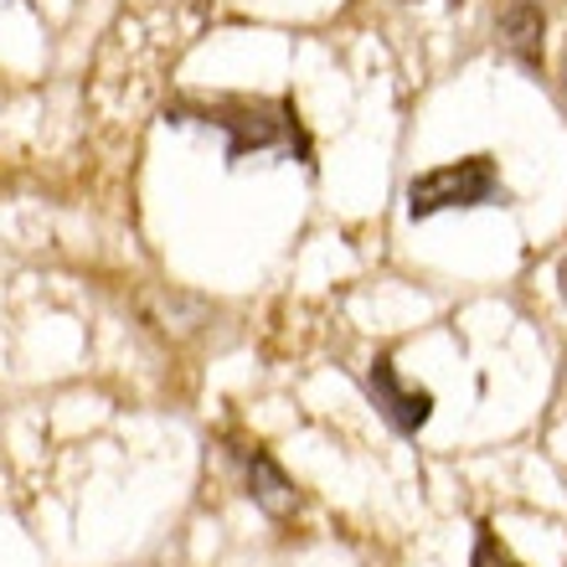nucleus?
Returning a JSON list of instances; mask_svg holds the SVG:
<instances>
[{
	"label": "nucleus",
	"mask_w": 567,
	"mask_h": 567,
	"mask_svg": "<svg viewBox=\"0 0 567 567\" xmlns=\"http://www.w3.org/2000/svg\"><path fill=\"white\" fill-rule=\"evenodd\" d=\"M495 186H501V176H495L491 155H470V161L423 171L408 186V212L413 217H433V212H449V207H480V202L495 196Z\"/></svg>",
	"instance_id": "1"
},
{
	"label": "nucleus",
	"mask_w": 567,
	"mask_h": 567,
	"mask_svg": "<svg viewBox=\"0 0 567 567\" xmlns=\"http://www.w3.org/2000/svg\"><path fill=\"white\" fill-rule=\"evenodd\" d=\"M238 460H243V470H248V495H254L258 506L269 511L274 522H284V516H295V506H299L295 480H289V475L279 470V464L269 460V449H258V444H238Z\"/></svg>",
	"instance_id": "2"
},
{
	"label": "nucleus",
	"mask_w": 567,
	"mask_h": 567,
	"mask_svg": "<svg viewBox=\"0 0 567 567\" xmlns=\"http://www.w3.org/2000/svg\"><path fill=\"white\" fill-rule=\"evenodd\" d=\"M367 382H372L377 408H382V413H388V419L398 423L403 433H413L423 419H429L433 398H429L423 388H403V382H398V367H392L388 357H377V361H372V377H367Z\"/></svg>",
	"instance_id": "3"
},
{
	"label": "nucleus",
	"mask_w": 567,
	"mask_h": 567,
	"mask_svg": "<svg viewBox=\"0 0 567 567\" xmlns=\"http://www.w3.org/2000/svg\"><path fill=\"white\" fill-rule=\"evenodd\" d=\"M495 37H501V47H506V52L522 62V68H542V37H547V16H542L532 0H516V6H506V11H501V21H495Z\"/></svg>",
	"instance_id": "4"
},
{
	"label": "nucleus",
	"mask_w": 567,
	"mask_h": 567,
	"mask_svg": "<svg viewBox=\"0 0 567 567\" xmlns=\"http://www.w3.org/2000/svg\"><path fill=\"white\" fill-rule=\"evenodd\" d=\"M470 567H522V563H516V557L506 553V542L495 537L491 526H480V542H475V563H470Z\"/></svg>",
	"instance_id": "5"
},
{
	"label": "nucleus",
	"mask_w": 567,
	"mask_h": 567,
	"mask_svg": "<svg viewBox=\"0 0 567 567\" xmlns=\"http://www.w3.org/2000/svg\"><path fill=\"white\" fill-rule=\"evenodd\" d=\"M557 279H563V295H567V258H563V269H557Z\"/></svg>",
	"instance_id": "6"
},
{
	"label": "nucleus",
	"mask_w": 567,
	"mask_h": 567,
	"mask_svg": "<svg viewBox=\"0 0 567 567\" xmlns=\"http://www.w3.org/2000/svg\"><path fill=\"white\" fill-rule=\"evenodd\" d=\"M444 6H460V0H444Z\"/></svg>",
	"instance_id": "7"
}]
</instances>
